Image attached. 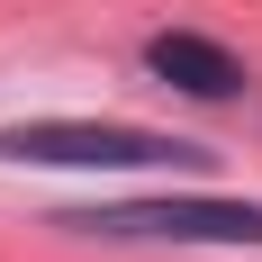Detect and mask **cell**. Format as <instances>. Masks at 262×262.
I'll return each instance as SVG.
<instances>
[{
	"label": "cell",
	"instance_id": "obj_1",
	"mask_svg": "<svg viewBox=\"0 0 262 262\" xmlns=\"http://www.w3.org/2000/svg\"><path fill=\"white\" fill-rule=\"evenodd\" d=\"M0 163H73V172H154V163H199L181 136L118 127V118H27L0 127Z\"/></svg>",
	"mask_w": 262,
	"mask_h": 262
},
{
	"label": "cell",
	"instance_id": "obj_3",
	"mask_svg": "<svg viewBox=\"0 0 262 262\" xmlns=\"http://www.w3.org/2000/svg\"><path fill=\"white\" fill-rule=\"evenodd\" d=\"M145 73L172 81V91H190V100H235L244 91V63L226 46H208V36H190V27H163L154 46H145Z\"/></svg>",
	"mask_w": 262,
	"mask_h": 262
},
{
	"label": "cell",
	"instance_id": "obj_2",
	"mask_svg": "<svg viewBox=\"0 0 262 262\" xmlns=\"http://www.w3.org/2000/svg\"><path fill=\"white\" fill-rule=\"evenodd\" d=\"M100 235H163V244H262V208L253 199H145V208H108V217H73Z\"/></svg>",
	"mask_w": 262,
	"mask_h": 262
}]
</instances>
